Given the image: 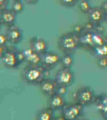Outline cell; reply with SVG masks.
Here are the masks:
<instances>
[{
	"label": "cell",
	"mask_w": 107,
	"mask_h": 120,
	"mask_svg": "<svg viewBox=\"0 0 107 120\" xmlns=\"http://www.w3.org/2000/svg\"><path fill=\"white\" fill-rule=\"evenodd\" d=\"M49 72L41 65L27 64L22 70L21 78L28 85H39L46 78H49Z\"/></svg>",
	"instance_id": "1"
},
{
	"label": "cell",
	"mask_w": 107,
	"mask_h": 120,
	"mask_svg": "<svg viewBox=\"0 0 107 120\" xmlns=\"http://www.w3.org/2000/svg\"><path fill=\"white\" fill-rule=\"evenodd\" d=\"M106 37L103 33L96 29L92 31H84L79 35V47L91 52L95 47L106 43Z\"/></svg>",
	"instance_id": "2"
},
{
	"label": "cell",
	"mask_w": 107,
	"mask_h": 120,
	"mask_svg": "<svg viewBox=\"0 0 107 120\" xmlns=\"http://www.w3.org/2000/svg\"><path fill=\"white\" fill-rule=\"evenodd\" d=\"M57 45L63 53H73L79 47V36L73 31L63 34L59 38Z\"/></svg>",
	"instance_id": "3"
},
{
	"label": "cell",
	"mask_w": 107,
	"mask_h": 120,
	"mask_svg": "<svg viewBox=\"0 0 107 120\" xmlns=\"http://www.w3.org/2000/svg\"><path fill=\"white\" fill-rule=\"evenodd\" d=\"M73 97L75 102L85 107L94 104L96 95L91 87L88 86H83L78 88L74 93Z\"/></svg>",
	"instance_id": "4"
},
{
	"label": "cell",
	"mask_w": 107,
	"mask_h": 120,
	"mask_svg": "<svg viewBox=\"0 0 107 120\" xmlns=\"http://www.w3.org/2000/svg\"><path fill=\"white\" fill-rule=\"evenodd\" d=\"M84 107L83 105L75 102L73 104H66L61 110L62 118L66 120L78 119L84 114Z\"/></svg>",
	"instance_id": "5"
},
{
	"label": "cell",
	"mask_w": 107,
	"mask_h": 120,
	"mask_svg": "<svg viewBox=\"0 0 107 120\" xmlns=\"http://www.w3.org/2000/svg\"><path fill=\"white\" fill-rule=\"evenodd\" d=\"M54 79L58 85L69 87L75 81V74L71 68L62 67L56 73Z\"/></svg>",
	"instance_id": "6"
},
{
	"label": "cell",
	"mask_w": 107,
	"mask_h": 120,
	"mask_svg": "<svg viewBox=\"0 0 107 120\" xmlns=\"http://www.w3.org/2000/svg\"><path fill=\"white\" fill-rule=\"evenodd\" d=\"M41 65L47 70L54 69L61 63V56L54 51H46L41 55Z\"/></svg>",
	"instance_id": "7"
},
{
	"label": "cell",
	"mask_w": 107,
	"mask_h": 120,
	"mask_svg": "<svg viewBox=\"0 0 107 120\" xmlns=\"http://www.w3.org/2000/svg\"><path fill=\"white\" fill-rule=\"evenodd\" d=\"M16 49L14 45H9L8 51L1 58L4 66L7 69H15L20 65L16 56Z\"/></svg>",
	"instance_id": "8"
},
{
	"label": "cell",
	"mask_w": 107,
	"mask_h": 120,
	"mask_svg": "<svg viewBox=\"0 0 107 120\" xmlns=\"http://www.w3.org/2000/svg\"><path fill=\"white\" fill-rule=\"evenodd\" d=\"M57 87L58 84L55 79H51L49 78H46L39 85V88L41 93L48 98H50L56 94Z\"/></svg>",
	"instance_id": "9"
},
{
	"label": "cell",
	"mask_w": 107,
	"mask_h": 120,
	"mask_svg": "<svg viewBox=\"0 0 107 120\" xmlns=\"http://www.w3.org/2000/svg\"><path fill=\"white\" fill-rule=\"evenodd\" d=\"M29 47L35 52L42 55L48 51L49 43L48 42L39 36H34L29 40Z\"/></svg>",
	"instance_id": "10"
},
{
	"label": "cell",
	"mask_w": 107,
	"mask_h": 120,
	"mask_svg": "<svg viewBox=\"0 0 107 120\" xmlns=\"http://www.w3.org/2000/svg\"><path fill=\"white\" fill-rule=\"evenodd\" d=\"M6 34L9 39V43L12 45H17L22 41L23 31L18 26L13 25L12 26L7 27Z\"/></svg>",
	"instance_id": "11"
},
{
	"label": "cell",
	"mask_w": 107,
	"mask_h": 120,
	"mask_svg": "<svg viewBox=\"0 0 107 120\" xmlns=\"http://www.w3.org/2000/svg\"><path fill=\"white\" fill-rule=\"evenodd\" d=\"M16 14L14 13L12 9H4L1 11L0 14V22L1 24L6 27H9L15 25V21L16 19Z\"/></svg>",
	"instance_id": "12"
},
{
	"label": "cell",
	"mask_w": 107,
	"mask_h": 120,
	"mask_svg": "<svg viewBox=\"0 0 107 120\" xmlns=\"http://www.w3.org/2000/svg\"><path fill=\"white\" fill-rule=\"evenodd\" d=\"M66 104L67 102L64 95L54 94L49 98L48 106L54 111L62 110L66 105Z\"/></svg>",
	"instance_id": "13"
},
{
	"label": "cell",
	"mask_w": 107,
	"mask_h": 120,
	"mask_svg": "<svg viewBox=\"0 0 107 120\" xmlns=\"http://www.w3.org/2000/svg\"><path fill=\"white\" fill-rule=\"evenodd\" d=\"M87 15L89 21L92 22L95 26L101 24V23L104 21L105 19V13L103 11L100 7H92Z\"/></svg>",
	"instance_id": "14"
},
{
	"label": "cell",
	"mask_w": 107,
	"mask_h": 120,
	"mask_svg": "<svg viewBox=\"0 0 107 120\" xmlns=\"http://www.w3.org/2000/svg\"><path fill=\"white\" fill-rule=\"evenodd\" d=\"M26 60L25 62L27 64L32 65H41V55L33 51L31 48H28L24 50Z\"/></svg>",
	"instance_id": "15"
},
{
	"label": "cell",
	"mask_w": 107,
	"mask_h": 120,
	"mask_svg": "<svg viewBox=\"0 0 107 120\" xmlns=\"http://www.w3.org/2000/svg\"><path fill=\"white\" fill-rule=\"evenodd\" d=\"M94 105L101 116L106 114L107 113V94L102 93L99 95H96Z\"/></svg>",
	"instance_id": "16"
},
{
	"label": "cell",
	"mask_w": 107,
	"mask_h": 120,
	"mask_svg": "<svg viewBox=\"0 0 107 120\" xmlns=\"http://www.w3.org/2000/svg\"><path fill=\"white\" fill-rule=\"evenodd\" d=\"M37 120H51L54 119V110L50 107L41 109L37 114Z\"/></svg>",
	"instance_id": "17"
},
{
	"label": "cell",
	"mask_w": 107,
	"mask_h": 120,
	"mask_svg": "<svg viewBox=\"0 0 107 120\" xmlns=\"http://www.w3.org/2000/svg\"><path fill=\"white\" fill-rule=\"evenodd\" d=\"M90 53L97 59L100 58L107 57V42L95 47Z\"/></svg>",
	"instance_id": "18"
},
{
	"label": "cell",
	"mask_w": 107,
	"mask_h": 120,
	"mask_svg": "<svg viewBox=\"0 0 107 120\" xmlns=\"http://www.w3.org/2000/svg\"><path fill=\"white\" fill-rule=\"evenodd\" d=\"M74 60L72 53H64V55L61 56L60 64L63 68H71L74 64Z\"/></svg>",
	"instance_id": "19"
},
{
	"label": "cell",
	"mask_w": 107,
	"mask_h": 120,
	"mask_svg": "<svg viewBox=\"0 0 107 120\" xmlns=\"http://www.w3.org/2000/svg\"><path fill=\"white\" fill-rule=\"evenodd\" d=\"M78 4L79 10L85 14H88L92 8L89 1H88V0H80Z\"/></svg>",
	"instance_id": "20"
},
{
	"label": "cell",
	"mask_w": 107,
	"mask_h": 120,
	"mask_svg": "<svg viewBox=\"0 0 107 120\" xmlns=\"http://www.w3.org/2000/svg\"><path fill=\"white\" fill-rule=\"evenodd\" d=\"M12 9L16 14L22 13L24 9V6L23 2L21 1H13Z\"/></svg>",
	"instance_id": "21"
},
{
	"label": "cell",
	"mask_w": 107,
	"mask_h": 120,
	"mask_svg": "<svg viewBox=\"0 0 107 120\" xmlns=\"http://www.w3.org/2000/svg\"><path fill=\"white\" fill-rule=\"evenodd\" d=\"M80 0H59V4L66 8H72L76 6Z\"/></svg>",
	"instance_id": "22"
},
{
	"label": "cell",
	"mask_w": 107,
	"mask_h": 120,
	"mask_svg": "<svg viewBox=\"0 0 107 120\" xmlns=\"http://www.w3.org/2000/svg\"><path fill=\"white\" fill-rule=\"evenodd\" d=\"M97 65L100 69L107 68V57L98 58L97 59Z\"/></svg>",
	"instance_id": "23"
},
{
	"label": "cell",
	"mask_w": 107,
	"mask_h": 120,
	"mask_svg": "<svg viewBox=\"0 0 107 120\" xmlns=\"http://www.w3.org/2000/svg\"><path fill=\"white\" fill-rule=\"evenodd\" d=\"M84 31L85 30H84V25H81V24H76L73 28V32L78 36L81 35Z\"/></svg>",
	"instance_id": "24"
},
{
	"label": "cell",
	"mask_w": 107,
	"mask_h": 120,
	"mask_svg": "<svg viewBox=\"0 0 107 120\" xmlns=\"http://www.w3.org/2000/svg\"><path fill=\"white\" fill-rule=\"evenodd\" d=\"M67 87H68L58 85V87H57V91H56V94H59L61 95H65L67 92Z\"/></svg>",
	"instance_id": "25"
},
{
	"label": "cell",
	"mask_w": 107,
	"mask_h": 120,
	"mask_svg": "<svg viewBox=\"0 0 107 120\" xmlns=\"http://www.w3.org/2000/svg\"><path fill=\"white\" fill-rule=\"evenodd\" d=\"M9 43V39L7 34H0V45H7Z\"/></svg>",
	"instance_id": "26"
},
{
	"label": "cell",
	"mask_w": 107,
	"mask_h": 120,
	"mask_svg": "<svg viewBox=\"0 0 107 120\" xmlns=\"http://www.w3.org/2000/svg\"><path fill=\"white\" fill-rule=\"evenodd\" d=\"M83 25H84L85 31H92V30L95 29V27H96V26L90 21H89L88 22H86Z\"/></svg>",
	"instance_id": "27"
},
{
	"label": "cell",
	"mask_w": 107,
	"mask_h": 120,
	"mask_svg": "<svg viewBox=\"0 0 107 120\" xmlns=\"http://www.w3.org/2000/svg\"><path fill=\"white\" fill-rule=\"evenodd\" d=\"M10 0H0V11L7 9Z\"/></svg>",
	"instance_id": "28"
},
{
	"label": "cell",
	"mask_w": 107,
	"mask_h": 120,
	"mask_svg": "<svg viewBox=\"0 0 107 120\" xmlns=\"http://www.w3.org/2000/svg\"><path fill=\"white\" fill-rule=\"evenodd\" d=\"M9 49V45H0V58H2L3 56L7 53Z\"/></svg>",
	"instance_id": "29"
},
{
	"label": "cell",
	"mask_w": 107,
	"mask_h": 120,
	"mask_svg": "<svg viewBox=\"0 0 107 120\" xmlns=\"http://www.w3.org/2000/svg\"><path fill=\"white\" fill-rule=\"evenodd\" d=\"M99 7H100L101 9L103 10V11L105 14H106V13H107V0H105V1H103V2L101 4V5H100Z\"/></svg>",
	"instance_id": "30"
},
{
	"label": "cell",
	"mask_w": 107,
	"mask_h": 120,
	"mask_svg": "<svg viewBox=\"0 0 107 120\" xmlns=\"http://www.w3.org/2000/svg\"><path fill=\"white\" fill-rule=\"evenodd\" d=\"M39 0H24V2L29 5H34L37 4L39 2Z\"/></svg>",
	"instance_id": "31"
},
{
	"label": "cell",
	"mask_w": 107,
	"mask_h": 120,
	"mask_svg": "<svg viewBox=\"0 0 107 120\" xmlns=\"http://www.w3.org/2000/svg\"><path fill=\"white\" fill-rule=\"evenodd\" d=\"M102 117H103V119H104L107 120V113H106V114H103V115H102Z\"/></svg>",
	"instance_id": "32"
},
{
	"label": "cell",
	"mask_w": 107,
	"mask_h": 120,
	"mask_svg": "<svg viewBox=\"0 0 107 120\" xmlns=\"http://www.w3.org/2000/svg\"><path fill=\"white\" fill-rule=\"evenodd\" d=\"M104 21H106L107 23V13L105 14V19H104Z\"/></svg>",
	"instance_id": "33"
},
{
	"label": "cell",
	"mask_w": 107,
	"mask_h": 120,
	"mask_svg": "<svg viewBox=\"0 0 107 120\" xmlns=\"http://www.w3.org/2000/svg\"><path fill=\"white\" fill-rule=\"evenodd\" d=\"M13 1H21V0H13Z\"/></svg>",
	"instance_id": "34"
},
{
	"label": "cell",
	"mask_w": 107,
	"mask_h": 120,
	"mask_svg": "<svg viewBox=\"0 0 107 120\" xmlns=\"http://www.w3.org/2000/svg\"><path fill=\"white\" fill-rule=\"evenodd\" d=\"M106 41H107V34H106Z\"/></svg>",
	"instance_id": "35"
},
{
	"label": "cell",
	"mask_w": 107,
	"mask_h": 120,
	"mask_svg": "<svg viewBox=\"0 0 107 120\" xmlns=\"http://www.w3.org/2000/svg\"><path fill=\"white\" fill-rule=\"evenodd\" d=\"M88 1H90V0H88Z\"/></svg>",
	"instance_id": "36"
}]
</instances>
